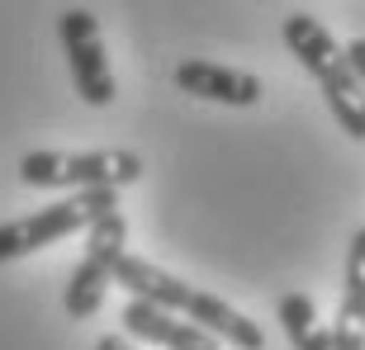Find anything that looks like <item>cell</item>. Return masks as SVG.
<instances>
[{"mask_svg": "<svg viewBox=\"0 0 365 350\" xmlns=\"http://www.w3.org/2000/svg\"><path fill=\"white\" fill-rule=\"evenodd\" d=\"M114 284H123L128 298H138V303H152V308L176 312V317L185 312L190 327H200L204 336H214V341H228L232 350H266V332L247 312H237L218 294H204V289L185 284L180 275L152 265V260L123 256L119 270H114Z\"/></svg>", "mask_w": 365, "mask_h": 350, "instance_id": "1", "label": "cell"}, {"mask_svg": "<svg viewBox=\"0 0 365 350\" xmlns=\"http://www.w3.org/2000/svg\"><path fill=\"white\" fill-rule=\"evenodd\" d=\"M280 38H284V48L294 53L299 67L318 81L327 109H332V119L341 123V133L351 137V142H365V90H361V81H356L346 53H341V43L304 10L280 19Z\"/></svg>", "mask_w": 365, "mask_h": 350, "instance_id": "2", "label": "cell"}, {"mask_svg": "<svg viewBox=\"0 0 365 350\" xmlns=\"http://www.w3.org/2000/svg\"><path fill=\"white\" fill-rule=\"evenodd\" d=\"M57 43L67 53V71H71V85L91 109H105L114 105V71H109V53H105V38H100V19L81 5L57 14Z\"/></svg>", "mask_w": 365, "mask_h": 350, "instance_id": "6", "label": "cell"}, {"mask_svg": "<svg viewBox=\"0 0 365 350\" xmlns=\"http://www.w3.org/2000/svg\"><path fill=\"white\" fill-rule=\"evenodd\" d=\"M123 332L133 341H148V346H162V350H223L214 336H204L200 327L180 322L176 312H162L152 303H138V298H128V308H123Z\"/></svg>", "mask_w": 365, "mask_h": 350, "instance_id": "8", "label": "cell"}, {"mask_svg": "<svg viewBox=\"0 0 365 350\" xmlns=\"http://www.w3.org/2000/svg\"><path fill=\"white\" fill-rule=\"evenodd\" d=\"M114 208H119L114 189H86V194H67V199H57V203H43L29 218L0 223V265L19 260V256H34V251L62 242L71 232H86L91 223H100Z\"/></svg>", "mask_w": 365, "mask_h": 350, "instance_id": "4", "label": "cell"}, {"mask_svg": "<svg viewBox=\"0 0 365 350\" xmlns=\"http://www.w3.org/2000/svg\"><path fill=\"white\" fill-rule=\"evenodd\" d=\"M95 350H133V346H128V336H100Z\"/></svg>", "mask_w": 365, "mask_h": 350, "instance_id": "13", "label": "cell"}, {"mask_svg": "<svg viewBox=\"0 0 365 350\" xmlns=\"http://www.w3.org/2000/svg\"><path fill=\"white\" fill-rule=\"evenodd\" d=\"M327 332H332V350H365V332H361V327H341V322H332Z\"/></svg>", "mask_w": 365, "mask_h": 350, "instance_id": "11", "label": "cell"}, {"mask_svg": "<svg viewBox=\"0 0 365 350\" xmlns=\"http://www.w3.org/2000/svg\"><path fill=\"white\" fill-rule=\"evenodd\" d=\"M341 53H346V62H351V71H356V81H361V90H365V38H351Z\"/></svg>", "mask_w": 365, "mask_h": 350, "instance_id": "12", "label": "cell"}, {"mask_svg": "<svg viewBox=\"0 0 365 350\" xmlns=\"http://www.w3.org/2000/svg\"><path fill=\"white\" fill-rule=\"evenodd\" d=\"M143 157L128 147H95V152H24L19 157V180L34 189H128L143 180Z\"/></svg>", "mask_w": 365, "mask_h": 350, "instance_id": "3", "label": "cell"}, {"mask_svg": "<svg viewBox=\"0 0 365 350\" xmlns=\"http://www.w3.org/2000/svg\"><path fill=\"white\" fill-rule=\"evenodd\" d=\"M341 327H361L365 332V228H356L351 246H346V275H341Z\"/></svg>", "mask_w": 365, "mask_h": 350, "instance_id": "10", "label": "cell"}, {"mask_svg": "<svg viewBox=\"0 0 365 350\" xmlns=\"http://www.w3.org/2000/svg\"><path fill=\"white\" fill-rule=\"evenodd\" d=\"M275 317H280L284 336H289V346H294V350H332V332L318 327V312H313V298L309 294H294V289L280 294Z\"/></svg>", "mask_w": 365, "mask_h": 350, "instance_id": "9", "label": "cell"}, {"mask_svg": "<svg viewBox=\"0 0 365 350\" xmlns=\"http://www.w3.org/2000/svg\"><path fill=\"white\" fill-rule=\"evenodd\" d=\"M176 90L195 95V100H214V105H228V109H252L261 105V81L252 71H237V67H218V62H204V57H190L176 67Z\"/></svg>", "mask_w": 365, "mask_h": 350, "instance_id": "7", "label": "cell"}, {"mask_svg": "<svg viewBox=\"0 0 365 350\" xmlns=\"http://www.w3.org/2000/svg\"><path fill=\"white\" fill-rule=\"evenodd\" d=\"M123 242H128V223H123L119 208L86 228V256L67 275V294H62V308H67L71 322H91L95 312L105 308V289L114 284L119 260L128 256Z\"/></svg>", "mask_w": 365, "mask_h": 350, "instance_id": "5", "label": "cell"}]
</instances>
